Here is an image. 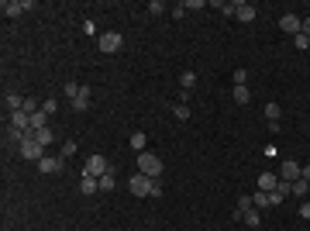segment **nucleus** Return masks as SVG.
<instances>
[{
    "mask_svg": "<svg viewBox=\"0 0 310 231\" xmlns=\"http://www.w3.org/2000/svg\"><path fill=\"white\" fill-rule=\"evenodd\" d=\"M7 121H11L14 128H21V131H31V114H28V110H11Z\"/></svg>",
    "mask_w": 310,
    "mask_h": 231,
    "instance_id": "9b49d317",
    "label": "nucleus"
},
{
    "mask_svg": "<svg viewBox=\"0 0 310 231\" xmlns=\"http://www.w3.org/2000/svg\"><path fill=\"white\" fill-rule=\"evenodd\" d=\"M300 169H303V166H300L296 159H283V169H279V179H286V183H296V179H300Z\"/></svg>",
    "mask_w": 310,
    "mask_h": 231,
    "instance_id": "9d476101",
    "label": "nucleus"
},
{
    "mask_svg": "<svg viewBox=\"0 0 310 231\" xmlns=\"http://www.w3.org/2000/svg\"><path fill=\"white\" fill-rule=\"evenodd\" d=\"M31 135H34V142H38V145H52V142H55L52 128H42V131H31Z\"/></svg>",
    "mask_w": 310,
    "mask_h": 231,
    "instance_id": "412c9836",
    "label": "nucleus"
},
{
    "mask_svg": "<svg viewBox=\"0 0 310 231\" xmlns=\"http://www.w3.org/2000/svg\"><path fill=\"white\" fill-rule=\"evenodd\" d=\"M42 110H45V114H49V118H52V114L59 110V104H55V100H45V104H42Z\"/></svg>",
    "mask_w": 310,
    "mask_h": 231,
    "instance_id": "c9c22d12",
    "label": "nucleus"
},
{
    "mask_svg": "<svg viewBox=\"0 0 310 231\" xmlns=\"http://www.w3.org/2000/svg\"><path fill=\"white\" fill-rule=\"evenodd\" d=\"M179 87H183V93H189L193 87H197V72H193V69H183V72H179Z\"/></svg>",
    "mask_w": 310,
    "mask_h": 231,
    "instance_id": "f3484780",
    "label": "nucleus"
},
{
    "mask_svg": "<svg viewBox=\"0 0 310 231\" xmlns=\"http://www.w3.org/2000/svg\"><path fill=\"white\" fill-rule=\"evenodd\" d=\"M107 169H110V162H107L103 156H90V159H86V166H83V173H86V176H103Z\"/></svg>",
    "mask_w": 310,
    "mask_h": 231,
    "instance_id": "423d86ee",
    "label": "nucleus"
},
{
    "mask_svg": "<svg viewBox=\"0 0 310 231\" xmlns=\"http://www.w3.org/2000/svg\"><path fill=\"white\" fill-rule=\"evenodd\" d=\"M4 107H7V114H11V110H21V107H24V97H21V93H7V97H4Z\"/></svg>",
    "mask_w": 310,
    "mask_h": 231,
    "instance_id": "6ab92c4d",
    "label": "nucleus"
},
{
    "mask_svg": "<svg viewBox=\"0 0 310 231\" xmlns=\"http://www.w3.org/2000/svg\"><path fill=\"white\" fill-rule=\"evenodd\" d=\"M252 207H255V204H252V197H248V194H245V197H238V204H235V211H238V214H245V211H252Z\"/></svg>",
    "mask_w": 310,
    "mask_h": 231,
    "instance_id": "bb28decb",
    "label": "nucleus"
},
{
    "mask_svg": "<svg viewBox=\"0 0 310 231\" xmlns=\"http://www.w3.org/2000/svg\"><path fill=\"white\" fill-rule=\"evenodd\" d=\"M97 45H100V52H103V55H114V52H121L124 38H121L118 31H103V35L97 38Z\"/></svg>",
    "mask_w": 310,
    "mask_h": 231,
    "instance_id": "f03ea898",
    "label": "nucleus"
},
{
    "mask_svg": "<svg viewBox=\"0 0 310 231\" xmlns=\"http://www.w3.org/2000/svg\"><path fill=\"white\" fill-rule=\"evenodd\" d=\"M207 4H204V0H186V11H204Z\"/></svg>",
    "mask_w": 310,
    "mask_h": 231,
    "instance_id": "f704fd0d",
    "label": "nucleus"
},
{
    "mask_svg": "<svg viewBox=\"0 0 310 231\" xmlns=\"http://www.w3.org/2000/svg\"><path fill=\"white\" fill-rule=\"evenodd\" d=\"M300 217H303V221H310V200H307V204H300Z\"/></svg>",
    "mask_w": 310,
    "mask_h": 231,
    "instance_id": "4c0bfd02",
    "label": "nucleus"
},
{
    "mask_svg": "<svg viewBox=\"0 0 310 231\" xmlns=\"http://www.w3.org/2000/svg\"><path fill=\"white\" fill-rule=\"evenodd\" d=\"M252 204L262 211V207H269V194H262V190H255V197H252Z\"/></svg>",
    "mask_w": 310,
    "mask_h": 231,
    "instance_id": "c85d7f7f",
    "label": "nucleus"
},
{
    "mask_svg": "<svg viewBox=\"0 0 310 231\" xmlns=\"http://www.w3.org/2000/svg\"><path fill=\"white\" fill-rule=\"evenodd\" d=\"M293 45H296L300 52H307V49H310V35H303V31H300V35L293 38Z\"/></svg>",
    "mask_w": 310,
    "mask_h": 231,
    "instance_id": "cd10ccee",
    "label": "nucleus"
},
{
    "mask_svg": "<svg viewBox=\"0 0 310 231\" xmlns=\"http://www.w3.org/2000/svg\"><path fill=\"white\" fill-rule=\"evenodd\" d=\"M21 110H28V114H38V110H34V97H24V107H21Z\"/></svg>",
    "mask_w": 310,
    "mask_h": 231,
    "instance_id": "e433bc0d",
    "label": "nucleus"
},
{
    "mask_svg": "<svg viewBox=\"0 0 310 231\" xmlns=\"http://www.w3.org/2000/svg\"><path fill=\"white\" fill-rule=\"evenodd\" d=\"M128 142H131V148L138 152V156H141V152H145V145H148V138H145V131H131V138H128Z\"/></svg>",
    "mask_w": 310,
    "mask_h": 231,
    "instance_id": "a211bd4d",
    "label": "nucleus"
},
{
    "mask_svg": "<svg viewBox=\"0 0 310 231\" xmlns=\"http://www.w3.org/2000/svg\"><path fill=\"white\" fill-rule=\"evenodd\" d=\"M76 148H80V145H76V142H62V159L76 156Z\"/></svg>",
    "mask_w": 310,
    "mask_h": 231,
    "instance_id": "2f4dec72",
    "label": "nucleus"
},
{
    "mask_svg": "<svg viewBox=\"0 0 310 231\" xmlns=\"http://www.w3.org/2000/svg\"><path fill=\"white\" fill-rule=\"evenodd\" d=\"M72 110H76V114H86V110H90V87L80 90V97L72 100Z\"/></svg>",
    "mask_w": 310,
    "mask_h": 231,
    "instance_id": "2eb2a0df",
    "label": "nucleus"
},
{
    "mask_svg": "<svg viewBox=\"0 0 310 231\" xmlns=\"http://www.w3.org/2000/svg\"><path fill=\"white\" fill-rule=\"evenodd\" d=\"M145 11H148V14H152V18H162V14H166V11H169V7H166V4H162V0H152V4H148V7H145Z\"/></svg>",
    "mask_w": 310,
    "mask_h": 231,
    "instance_id": "a878e982",
    "label": "nucleus"
},
{
    "mask_svg": "<svg viewBox=\"0 0 310 231\" xmlns=\"http://www.w3.org/2000/svg\"><path fill=\"white\" fill-rule=\"evenodd\" d=\"M152 186H155V179L152 176H145V173H138V176H131L128 179V190L135 197H152Z\"/></svg>",
    "mask_w": 310,
    "mask_h": 231,
    "instance_id": "7ed1b4c3",
    "label": "nucleus"
},
{
    "mask_svg": "<svg viewBox=\"0 0 310 231\" xmlns=\"http://www.w3.org/2000/svg\"><path fill=\"white\" fill-rule=\"evenodd\" d=\"M59 169H62V159H55V156H45L42 162H38V173H42V176H52Z\"/></svg>",
    "mask_w": 310,
    "mask_h": 231,
    "instance_id": "f8f14e48",
    "label": "nucleus"
},
{
    "mask_svg": "<svg viewBox=\"0 0 310 231\" xmlns=\"http://www.w3.org/2000/svg\"><path fill=\"white\" fill-rule=\"evenodd\" d=\"M76 231H80V228H76Z\"/></svg>",
    "mask_w": 310,
    "mask_h": 231,
    "instance_id": "a19ab883",
    "label": "nucleus"
},
{
    "mask_svg": "<svg viewBox=\"0 0 310 231\" xmlns=\"http://www.w3.org/2000/svg\"><path fill=\"white\" fill-rule=\"evenodd\" d=\"M80 90H83V87H80V83H72V80H69V83H62V97H69V100L80 97Z\"/></svg>",
    "mask_w": 310,
    "mask_h": 231,
    "instance_id": "b1692460",
    "label": "nucleus"
},
{
    "mask_svg": "<svg viewBox=\"0 0 310 231\" xmlns=\"http://www.w3.org/2000/svg\"><path fill=\"white\" fill-rule=\"evenodd\" d=\"M241 221H245V224H252V228H258V224H262V214H258V207L245 211V214H241Z\"/></svg>",
    "mask_w": 310,
    "mask_h": 231,
    "instance_id": "4be33fe9",
    "label": "nucleus"
},
{
    "mask_svg": "<svg viewBox=\"0 0 310 231\" xmlns=\"http://www.w3.org/2000/svg\"><path fill=\"white\" fill-rule=\"evenodd\" d=\"M279 28H283L290 38H296L300 28H303V18H296V14H283V18H279Z\"/></svg>",
    "mask_w": 310,
    "mask_h": 231,
    "instance_id": "1a4fd4ad",
    "label": "nucleus"
},
{
    "mask_svg": "<svg viewBox=\"0 0 310 231\" xmlns=\"http://www.w3.org/2000/svg\"><path fill=\"white\" fill-rule=\"evenodd\" d=\"M80 190H83L86 197H93L97 190H100V176H86V173H83V179H80Z\"/></svg>",
    "mask_w": 310,
    "mask_h": 231,
    "instance_id": "dca6fc26",
    "label": "nucleus"
},
{
    "mask_svg": "<svg viewBox=\"0 0 310 231\" xmlns=\"http://www.w3.org/2000/svg\"><path fill=\"white\" fill-rule=\"evenodd\" d=\"M300 179H307V183H310V162H307V166L300 169Z\"/></svg>",
    "mask_w": 310,
    "mask_h": 231,
    "instance_id": "58836bf2",
    "label": "nucleus"
},
{
    "mask_svg": "<svg viewBox=\"0 0 310 231\" xmlns=\"http://www.w3.org/2000/svg\"><path fill=\"white\" fill-rule=\"evenodd\" d=\"M235 18H238V21H245V24H252V21L258 18V11H255V4H245V0H235Z\"/></svg>",
    "mask_w": 310,
    "mask_h": 231,
    "instance_id": "0eeeda50",
    "label": "nucleus"
},
{
    "mask_svg": "<svg viewBox=\"0 0 310 231\" xmlns=\"http://www.w3.org/2000/svg\"><path fill=\"white\" fill-rule=\"evenodd\" d=\"M114 186H118V169H107L103 176H100V194H114Z\"/></svg>",
    "mask_w": 310,
    "mask_h": 231,
    "instance_id": "ddd939ff",
    "label": "nucleus"
},
{
    "mask_svg": "<svg viewBox=\"0 0 310 231\" xmlns=\"http://www.w3.org/2000/svg\"><path fill=\"white\" fill-rule=\"evenodd\" d=\"M307 186H310L307 179H296L293 183V197H307Z\"/></svg>",
    "mask_w": 310,
    "mask_h": 231,
    "instance_id": "7c9ffc66",
    "label": "nucleus"
},
{
    "mask_svg": "<svg viewBox=\"0 0 310 231\" xmlns=\"http://www.w3.org/2000/svg\"><path fill=\"white\" fill-rule=\"evenodd\" d=\"M231 97H235L238 104H248V100H252V90H248V87H235V90H231Z\"/></svg>",
    "mask_w": 310,
    "mask_h": 231,
    "instance_id": "393cba45",
    "label": "nucleus"
},
{
    "mask_svg": "<svg viewBox=\"0 0 310 231\" xmlns=\"http://www.w3.org/2000/svg\"><path fill=\"white\" fill-rule=\"evenodd\" d=\"M169 14H172V21H179V18L186 14V4H172V11H169Z\"/></svg>",
    "mask_w": 310,
    "mask_h": 231,
    "instance_id": "72a5a7b5",
    "label": "nucleus"
},
{
    "mask_svg": "<svg viewBox=\"0 0 310 231\" xmlns=\"http://www.w3.org/2000/svg\"><path fill=\"white\" fill-rule=\"evenodd\" d=\"M172 118H176V121H189V107H186L183 100H179V104H172Z\"/></svg>",
    "mask_w": 310,
    "mask_h": 231,
    "instance_id": "5701e85b",
    "label": "nucleus"
},
{
    "mask_svg": "<svg viewBox=\"0 0 310 231\" xmlns=\"http://www.w3.org/2000/svg\"><path fill=\"white\" fill-rule=\"evenodd\" d=\"M283 200H286V197H283V194H279V190H273V194H269V207H279V204H283Z\"/></svg>",
    "mask_w": 310,
    "mask_h": 231,
    "instance_id": "473e14b6",
    "label": "nucleus"
},
{
    "mask_svg": "<svg viewBox=\"0 0 310 231\" xmlns=\"http://www.w3.org/2000/svg\"><path fill=\"white\" fill-rule=\"evenodd\" d=\"M235 87H248V69H235Z\"/></svg>",
    "mask_w": 310,
    "mask_h": 231,
    "instance_id": "c756f323",
    "label": "nucleus"
},
{
    "mask_svg": "<svg viewBox=\"0 0 310 231\" xmlns=\"http://www.w3.org/2000/svg\"><path fill=\"white\" fill-rule=\"evenodd\" d=\"M42 128H49V114L38 110V114H31V131H42Z\"/></svg>",
    "mask_w": 310,
    "mask_h": 231,
    "instance_id": "aec40b11",
    "label": "nucleus"
},
{
    "mask_svg": "<svg viewBox=\"0 0 310 231\" xmlns=\"http://www.w3.org/2000/svg\"><path fill=\"white\" fill-rule=\"evenodd\" d=\"M17 152H21V159H28V162H42L45 159V145H38L34 138H28Z\"/></svg>",
    "mask_w": 310,
    "mask_h": 231,
    "instance_id": "20e7f679",
    "label": "nucleus"
},
{
    "mask_svg": "<svg viewBox=\"0 0 310 231\" xmlns=\"http://www.w3.org/2000/svg\"><path fill=\"white\" fill-rule=\"evenodd\" d=\"M138 173H145V176H152V179H159V176H162V159H159V156H152V152H141V156H138Z\"/></svg>",
    "mask_w": 310,
    "mask_h": 231,
    "instance_id": "f257e3e1",
    "label": "nucleus"
},
{
    "mask_svg": "<svg viewBox=\"0 0 310 231\" xmlns=\"http://www.w3.org/2000/svg\"><path fill=\"white\" fill-rule=\"evenodd\" d=\"M303 35H310V18H303V28H300Z\"/></svg>",
    "mask_w": 310,
    "mask_h": 231,
    "instance_id": "ea45409f",
    "label": "nucleus"
},
{
    "mask_svg": "<svg viewBox=\"0 0 310 231\" xmlns=\"http://www.w3.org/2000/svg\"><path fill=\"white\" fill-rule=\"evenodd\" d=\"M0 11H4V18H17V14L31 11V0H4V4H0Z\"/></svg>",
    "mask_w": 310,
    "mask_h": 231,
    "instance_id": "39448f33",
    "label": "nucleus"
},
{
    "mask_svg": "<svg viewBox=\"0 0 310 231\" xmlns=\"http://www.w3.org/2000/svg\"><path fill=\"white\" fill-rule=\"evenodd\" d=\"M276 186H279V176L276 173H262L258 176V190H262V194H273Z\"/></svg>",
    "mask_w": 310,
    "mask_h": 231,
    "instance_id": "4468645a",
    "label": "nucleus"
},
{
    "mask_svg": "<svg viewBox=\"0 0 310 231\" xmlns=\"http://www.w3.org/2000/svg\"><path fill=\"white\" fill-rule=\"evenodd\" d=\"M279 118H283V107L276 100L265 104V121H269V131H279Z\"/></svg>",
    "mask_w": 310,
    "mask_h": 231,
    "instance_id": "6e6552de",
    "label": "nucleus"
}]
</instances>
